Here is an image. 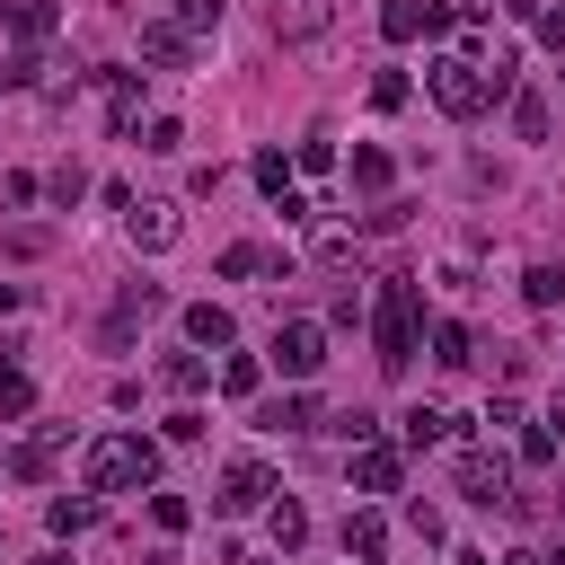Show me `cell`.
Wrapping results in <instances>:
<instances>
[{
  "label": "cell",
  "mask_w": 565,
  "mask_h": 565,
  "mask_svg": "<svg viewBox=\"0 0 565 565\" xmlns=\"http://www.w3.org/2000/svg\"><path fill=\"white\" fill-rule=\"evenodd\" d=\"M141 62H150V71H185V62H194V35H185L177 18H141Z\"/></svg>",
  "instance_id": "30bf717a"
},
{
  "label": "cell",
  "mask_w": 565,
  "mask_h": 565,
  "mask_svg": "<svg viewBox=\"0 0 565 565\" xmlns=\"http://www.w3.org/2000/svg\"><path fill=\"white\" fill-rule=\"evenodd\" d=\"M150 521H159V530H185L194 503H185V494H150Z\"/></svg>",
  "instance_id": "d590c367"
},
{
  "label": "cell",
  "mask_w": 565,
  "mask_h": 565,
  "mask_svg": "<svg viewBox=\"0 0 565 565\" xmlns=\"http://www.w3.org/2000/svg\"><path fill=\"white\" fill-rule=\"evenodd\" d=\"M433 362H441V371H468V362H477V335H468L459 318H441V327H433Z\"/></svg>",
  "instance_id": "d6986e66"
},
{
  "label": "cell",
  "mask_w": 565,
  "mask_h": 565,
  "mask_svg": "<svg viewBox=\"0 0 565 565\" xmlns=\"http://www.w3.org/2000/svg\"><path fill=\"white\" fill-rule=\"evenodd\" d=\"M9 309H18V282H0V318H9Z\"/></svg>",
  "instance_id": "ee69618b"
},
{
  "label": "cell",
  "mask_w": 565,
  "mask_h": 565,
  "mask_svg": "<svg viewBox=\"0 0 565 565\" xmlns=\"http://www.w3.org/2000/svg\"><path fill=\"white\" fill-rule=\"evenodd\" d=\"M318 424V406L291 388V397H274V406H256V433H309Z\"/></svg>",
  "instance_id": "e0dca14e"
},
{
  "label": "cell",
  "mask_w": 565,
  "mask_h": 565,
  "mask_svg": "<svg viewBox=\"0 0 565 565\" xmlns=\"http://www.w3.org/2000/svg\"><path fill=\"white\" fill-rule=\"evenodd\" d=\"M79 194H88V168H53V203H62V212H71V203H79Z\"/></svg>",
  "instance_id": "74e56055"
},
{
  "label": "cell",
  "mask_w": 565,
  "mask_h": 565,
  "mask_svg": "<svg viewBox=\"0 0 565 565\" xmlns=\"http://www.w3.org/2000/svg\"><path fill=\"white\" fill-rule=\"evenodd\" d=\"M265 18H274L282 44H318L335 26V0H265Z\"/></svg>",
  "instance_id": "ba28073f"
},
{
  "label": "cell",
  "mask_w": 565,
  "mask_h": 565,
  "mask_svg": "<svg viewBox=\"0 0 565 565\" xmlns=\"http://www.w3.org/2000/svg\"><path fill=\"white\" fill-rule=\"evenodd\" d=\"M0 353H9V344H0Z\"/></svg>",
  "instance_id": "c3c4849f"
},
{
  "label": "cell",
  "mask_w": 565,
  "mask_h": 565,
  "mask_svg": "<svg viewBox=\"0 0 565 565\" xmlns=\"http://www.w3.org/2000/svg\"><path fill=\"white\" fill-rule=\"evenodd\" d=\"M530 26H539V44H547V53H565V0H547Z\"/></svg>",
  "instance_id": "8d00e7d4"
},
{
  "label": "cell",
  "mask_w": 565,
  "mask_h": 565,
  "mask_svg": "<svg viewBox=\"0 0 565 565\" xmlns=\"http://www.w3.org/2000/svg\"><path fill=\"white\" fill-rule=\"evenodd\" d=\"M0 18H9L18 44H44V35L62 26V0H0Z\"/></svg>",
  "instance_id": "5bb4252c"
},
{
  "label": "cell",
  "mask_w": 565,
  "mask_h": 565,
  "mask_svg": "<svg viewBox=\"0 0 565 565\" xmlns=\"http://www.w3.org/2000/svg\"><path fill=\"white\" fill-rule=\"evenodd\" d=\"M539 565H565V547H556V556H539Z\"/></svg>",
  "instance_id": "7dc6e473"
},
{
  "label": "cell",
  "mask_w": 565,
  "mask_h": 565,
  "mask_svg": "<svg viewBox=\"0 0 565 565\" xmlns=\"http://www.w3.org/2000/svg\"><path fill=\"white\" fill-rule=\"evenodd\" d=\"M150 477H159V441H141V433H97L88 441V468H79L88 494H132Z\"/></svg>",
  "instance_id": "7a4b0ae2"
},
{
  "label": "cell",
  "mask_w": 565,
  "mask_h": 565,
  "mask_svg": "<svg viewBox=\"0 0 565 565\" xmlns=\"http://www.w3.org/2000/svg\"><path fill=\"white\" fill-rule=\"evenodd\" d=\"M539 9H547V0H503V18H521V26H530Z\"/></svg>",
  "instance_id": "60d3db41"
},
{
  "label": "cell",
  "mask_w": 565,
  "mask_h": 565,
  "mask_svg": "<svg viewBox=\"0 0 565 565\" xmlns=\"http://www.w3.org/2000/svg\"><path fill=\"white\" fill-rule=\"evenodd\" d=\"M26 415H35V380L0 362V424H26Z\"/></svg>",
  "instance_id": "7402d4cb"
},
{
  "label": "cell",
  "mask_w": 565,
  "mask_h": 565,
  "mask_svg": "<svg viewBox=\"0 0 565 565\" xmlns=\"http://www.w3.org/2000/svg\"><path fill=\"white\" fill-rule=\"evenodd\" d=\"M450 486H459L468 503H486V512H494V503H512V459H503V450H486V441H468V450L450 459Z\"/></svg>",
  "instance_id": "277c9868"
},
{
  "label": "cell",
  "mask_w": 565,
  "mask_h": 565,
  "mask_svg": "<svg viewBox=\"0 0 565 565\" xmlns=\"http://www.w3.org/2000/svg\"><path fill=\"white\" fill-rule=\"evenodd\" d=\"M141 150H185V124H177V115H150V124H141Z\"/></svg>",
  "instance_id": "1f68e13d"
},
{
  "label": "cell",
  "mask_w": 565,
  "mask_h": 565,
  "mask_svg": "<svg viewBox=\"0 0 565 565\" xmlns=\"http://www.w3.org/2000/svg\"><path fill=\"white\" fill-rule=\"evenodd\" d=\"M265 362H274L282 380H318V371H327V327H318V318H291V327H274Z\"/></svg>",
  "instance_id": "5b68a950"
},
{
  "label": "cell",
  "mask_w": 565,
  "mask_h": 565,
  "mask_svg": "<svg viewBox=\"0 0 565 565\" xmlns=\"http://www.w3.org/2000/svg\"><path fill=\"white\" fill-rule=\"evenodd\" d=\"M44 521H53V539H79V530H97V494H53V503H44Z\"/></svg>",
  "instance_id": "ac0fdd59"
},
{
  "label": "cell",
  "mask_w": 565,
  "mask_h": 565,
  "mask_svg": "<svg viewBox=\"0 0 565 565\" xmlns=\"http://www.w3.org/2000/svg\"><path fill=\"white\" fill-rule=\"evenodd\" d=\"M9 477H18V486H44V477H53V441H18V450H9Z\"/></svg>",
  "instance_id": "484cf974"
},
{
  "label": "cell",
  "mask_w": 565,
  "mask_h": 565,
  "mask_svg": "<svg viewBox=\"0 0 565 565\" xmlns=\"http://www.w3.org/2000/svg\"><path fill=\"white\" fill-rule=\"evenodd\" d=\"M406 88H415L406 71H380V79H371V106H380V115H397V106H406Z\"/></svg>",
  "instance_id": "4dcf8cb0"
},
{
  "label": "cell",
  "mask_w": 565,
  "mask_h": 565,
  "mask_svg": "<svg viewBox=\"0 0 565 565\" xmlns=\"http://www.w3.org/2000/svg\"><path fill=\"white\" fill-rule=\"evenodd\" d=\"M221 274H230V282H256V274H274V282H282V274H291V256H282V247L238 238V247H221Z\"/></svg>",
  "instance_id": "4fadbf2b"
},
{
  "label": "cell",
  "mask_w": 565,
  "mask_h": 565,
  "mask_svg": "<svg viewBox=\"0 0 565 565\" xmlns=\"http://www.w3.org/2000/svg\"><path fill=\"white\" fill-rule=\"evenodd\" d=\"M486 424H494V433H512V424H521V397H512V388H503V397H486Z\"/></svg>",
  "instance_id": "f35d334b"
},
{
  "label": "cell",
  "mask_w": 565,
  "mask_h": 565,
  "mask_svg": "<svg viewBox=\"0 0 565 565\" xmlns=\"http://www.w3.org/2000/svg\"><path fill=\"white\" fill-rule=\"evenodd\" d=\"M380 547H388V521L362 503V512H344V556H362V565H380Z\"/></svg>",
  "instance_id": "2e32d148"
},
{
  "label": "cell",
  "mask_w": 565,
  "mask_h": 565,
  "mask_svg": "<svg viewBox=\"0 0 565 565\" xmlns=\"http://www.w3.org/2000/svg\"><path fill=\"white\" fill-rule=\"evenodd\" d=\"M124 230H132V247H141V256H159V247H177V230H185V221H177V203H132V212H124Z\"/></svg>",
  "instance_id": "8fae6325"
},
{
  "label": "cell",
  "mask_w": 565,
  "mask_h": 565,
  "mask_svg": "<svg viewBox=\"0 0 565 565\" xmlns=\"http://www.w3.org/2000/svg\"><path fill=\"white\" fill-rule=\"evenodd\" d=\"M327 424H335V433H344V441H371V433H380V424H371V415H362V406H344V415H327Z\"/></svg>",
  "instance_id": "ab89813d"
},
{
  "label": "cell",
  "mask_w": 565,
  "mask_h": 565,
  "mask_svg": "<svg viewBox=\"0 0 565 565\" xmlns=\"http://www.w3.org/2000/svg\"><path fill=\"white\" fill-rule=\"evenodd\" d=\"M0 79H9V88H35V79H44V53H35V44H18V53L0 62Z\"/></svg>",
  "instance_id": "f546056e"
},
{
  "label": "cell",
  "mask_w": 565,
  "mask_h": 565,
  "mask_svg": "<svg viewBox=\"0 0 565 565\" xmlns=\"http://www.w3.org/2000/svg\"><path fill=\"white\" fill-rule=\"evenodd\" d=\"M397 477H406V450H397V441H380V433L353 441V486H362V494H397Z\"/></svg>",
  "instance_id": "52a82bcc"
},
{
  "label": "cell",
  "mask_w": 565,
  "mask_h": 565,
  "mask_svg": "<svg viewBox=\"0 0 565 565\" xmlns=\"http://www.w3.org/2000/svg\"><path fill=\"white\" fill-rule=\"evenodd\" d=\"M415 327H424V282L415 274H380V309H371L380 371H406L415 362Z\"/></svg>",
  "instance_id": "6da1fadb"
},
{
  "label": "cell",
  "mask_w": 565,
  "mask_h": 565,
  "mask_svg": "<svg viewBox=\"0 0 565 565\" xmlns=\"http://www.w3.org/2000/svg\"><path fill=\"white\" fill-rule=\"evenodd\" d=\"M547 433H556V441H565V388H556V406H547Z\"/></svg>",
  "instance_id": "b9f144b4"
},
{
  "label": "cell",
  "mask_w": 565,
  "mask_h": 565,
  "mask_svg": "<svg viewBox=\"0 0 565 565\" xmlns=\"http://www.w3.org/2000/svg\"><path fill=\"white\" fill-rule=\"evenodd\" d=\"M459 433V415H441L433 397H415L406 415H397V450H433V441H450Z\"/></svg>",
  "instance_id": "7c38bea8"
},
{
  "label": "cell",
  "mask_w": 565,
  "mask_h": 565,
  "mask_svg": "<svg viewBox=\"0 0 565 565\" xmlns=\"http://www.w3.org/2000/svg\"><path fill=\"white\" fill-rule=\"evenodd\" d=\"M282 486H274V468L265 459H230L221 468V494H212V512H256V503H274Z\"/></svg>",
  "instance_id": "8992f818"
},
{
  "label": "cell",
  "mask_w": 565,
  "mask_h": 565,
  "mask_svg": "<svg viewBox=\"0 0 565 565\" xmlns=\"http://www.w3.org/2000/svg\"><path fill=\"white\" fill-rule=\"evenodd\" d=\"M35 565H71V556H62V547H44V556H35Z\"/></svg>",
  "instance_id": "f6af8a7d"
},
{
  "label": "cell",
  "mask_w": 565,
  "mask_h": 565,
  "mask_svg": "<svg viewBox=\"0 0 565 565\" xmlns=\"http://www.w3.org/2000/svg\"><path fill=\"white\" fill-rule=\"evenodd\" d=\"M159 380H168L177 397H194V388L212 380V362H203V353H168V362H159Z\"/></svg>",
  "instance_id": "cb8c5ba5"
},
{
  "label": "cell",
  "mask_w": 565,
  "mask_h": 565,
  "mask_svg": "<svg viewBox=\"0 0 565 565\" xmlns=\"http://www.w3.org/2000/svg\"><path fill=\"white\" fill-rule=\"evenodd\" d=\"M521 459L547 468V459H556V433H547V424H521Z\"/></svg>",
  "instance_id": "e575fe53"
},
{
  "label": "cell",
  "mask_w": 565,
  "mask_h": 565,
  "mask_svg": "<svg viewBox=\"0 0 565 565\" xmlns=\"http://www.w3.org/2000/svg\"><path fill=\"white\" fill-rule=\"evenodd\" d=\"M450 565H494V556H486V547H459V556H450Z\"/></svg>",
  "instance_id": "7bdbcfd3"
},
{
  "label": "cell",
  "mask_w": 565,
  "mask_h": 565,
  "mask_svg": "<svg viewBox=\"0 0 565 565\" xmlns=\"http://www.w3.org/2000/svg\"><path fill=\"white\" fill-rule=\"evenodd\" d=\"M380 35L388 44H415L424 35V0H380Z\"/></svg>",
  "instance_id": "44dd1931"
},
{
  "label": "cell",
  "mask_w": 565,
  "mask_h": 565,
  "mask_svg": "<svg viewBox=\"0 0 565 565\" xmlns=\"http://www.w3.org/2000/svg\"><path fill=\"white\" fill-rule=\"evenodd\" d=\"M97 106L106 132H141V71H97Z\"/></svg>",
  "instance_id": "9c48e42d"
},
{
  "label": "cell",
  "mask_w": 565,
  "mask_h": 565,
  "mask_svg": "<svg viewBox=\"0 0 565 565\" xmlns=\"http://www.w3.org/2000/svg\"><path fill=\"white\" fill-rule=\"evenodd\" d=\"M265 530H274V547H300V539H309V512H300V503L282 494V503L265 512Z\"/></svg>",
  "instance_id": "83f0119b"
},
{
  "label": "cell",
  "mask_w": 565,
  "mask_h": 565,
  "mask_svg": "<svg viewBox=\"0 0 565 565\" xmlns=\"http://www.w3.org/2000/svg\"><path fill=\"white\" fill-rule=\"evenodd\" d=\"M512 132L521 141H547V97L539 88H512Z\"/></svg>",
  "instance_id": "603a6c76"
},
{
  "label": "cell",
  "mask_w": 565,
  "mask_h": 565,
  "mask_svg": "<svg viewBox=\"0 0 565 565\" xmlns=\"http://www.w3.org/2000/svg\"><path fill=\"white\" fill-rule=\"evenodd\" d=\"M230 335H238V318H230L221 300H194V309H185V344H194V353H221Z\"/></svg>",
  "instance_id": "9a60e30c"
},
{
  "label": "cell",
  "mask_w": 565,
  "mask_h": 565,
  "mask_svg": "<svg viewBox=\"0 0 565 565\" xmlns=\"http://www.w3.org/2000/svg\"><path fill=\"white\" fill-rule=\"evenodd\" d=\"M353 185L380 194V185H388V150H353Z\"/></svg>",
  "instance_id": "d6a6232c"
},
{
  "label": "cell",
  "mask_w": 565,
  "mask_h": 565,
  "mask_svg": "<svg viewBox=\"0 0 565 565\" xmlns=\"http://www.w3.org/2000/svg\"><path fill=\"white\" fill-rule=\"evenodd\" d=\"M256 185H265V203H282L291 194V159L282 150H256Z\"/></svg>",
  "instance_id": "f1b7e54d"
},
{
  "label": "cell",
  "mask_w": 565,
  "mask_h": 565,
  "mask_svg": "<svg viewBox=\"0 0 565 565\" xmlns=\"http://www.w3.org/2000/svg\"><path fill=\"white\" fill-rule=\"evenodd\" d=\"M521 300L530 309H565V265H530L521 274Z\"/></svg>",
  "instance_id": "ffe728a7"
},
{
  "label": "cell",
  "mask_w": 565,
  "mask_h": 565,
  "mask_svg": "<svg viewBox=\"0 0 565 565\" xmlns=\"http://www.w3.org/2000/svg\"><path fill=\"white\" fill-rule=\"evenodd\" d=\"M291 159H300V168H309V177H327V168H335V141H327V132H309V141H300V150H291Z\"/></svg>",
  "instance_id": "836d02e7"
},
{
  "label": "cell",
  "mask_w": 565,
  "mask_h": 565,
  "mask_svg": "<svg viewBox=\"0 0 565 565\" xmlns=\"http://www.w3.org/2000/svg\"><path fill=\"white\" fill-rule=\"evenodd\" d=\"M141 565H177V556H168V547H159V556H141Z\"/></svg>",
  "instance_id": "bcb514c9"
},
{
  "label": "cell",
  "mask_w": 565,
  "mask_h": 565,
  "mask_svg": "<svg viewBox=\"0 0 565 565\" xmlns=\"http://www.w3.org/2000/svg\"><path fill=\"white\" fill-rule=\"evenodd\" d=\"M424 97H433L450 124H477V115L494 106V97H486V71H477L468 53H433V62H424Z\"/></svg>",
  "instance_id": "3957f363"
},
{
  "label": "cell",
  "mask_w": 565,
  "mask_h": 565,
  "mask_svg": "<svg viewBox=\"0 0 565 565\" xmlns=\"http://www.w3.org/2000/svg\"><path fill=\"white\" fill-rule=\"evenodd\" d=\"M168 18H177V26H185V35H194V44H203V35H212V26H221V18H230V0H177V9H168Z\"/></svg>",
  "instance_id": "4316f807"
},
{
  "label": "cell",
  "mask_w": 565,
  "mask_h": 565,
  "mask_svg": "<svg viewBox=\"0 0 565 565\" xmlns=\"http://www.w3.org/2000/svg\"><path fill=\"white\" fill-rule=\"evenodd\" d=\"M256 388H265V362L256 353H230L221 362V397H256Z\"/></svg>",
  "instance_id": "d4e9b609"
}]
</instances>
